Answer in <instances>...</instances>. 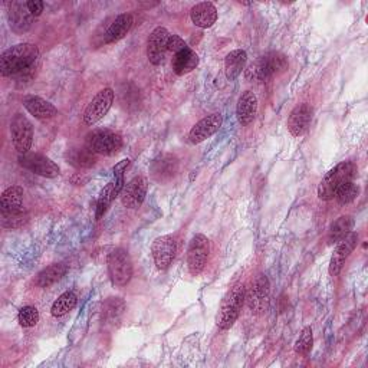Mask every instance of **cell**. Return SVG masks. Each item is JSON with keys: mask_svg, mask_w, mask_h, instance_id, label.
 Returning <instances> with one entry per match:
<instances>
[{"mask_svg": "<svg viewBox=\"0 0 368 368\" xmlns=\"http://www.w3.org/2000/svg\"><path fill=\"white\" fill-rule=\"evenodd\" d=\"M186 48H189L187 43L184 42L180 36H177V35H170V38H169V43H167V49H169L170 52H173V54L176 55V54L184 51Z\"/></svg>", "mask_w": 368, "mask_h": 368, "instance_id": "cell-37", "label": "cell"}, {"mask_svg": "<svg viewBox=\"0 0 368 368\" xmlns=\"http://www.w3.org/2000/svg\"><path fill=\"white\" fill-rule=\"evenodd\" d=\"M147 190H148L147 178L141 176L134 177L125 184L120 194L121 203L127 207V209H138L147 196Z\"/></svg>", "mask_w": 368, "mask_h": 368, "instance_id": "cell-13", "label": "cell"}, {"mask_svg": "<svg viewBox=\"0 0 368 368\" xmlns=\"http://www.w3.org/2000/svg\"><path fill=\"white\" fill-rule=\"evenodd\" d=\"M23 107L38 120H51L58 114V109L54 104L38 95H26L23 98Z\"/></svg>", "mask_w": 368, "mask_h": 368, "instance_id": "cell-21", "label": "cell"}, {"mask_svg": "<svg viewBox=\"0 0 368 368\" xmlns=\"http://www.w3.org/2000/svg\"><path fill=\"white\" fill-rule=\"evenodd\" d=\"M288 68V59L281 52H268L263 56H261L256 62H253L246 77L250 81H268L273 78L275 75H279Z\"/></svg>", "mask_w": 368, "mask_h": 368, "instance_id": "cell-4", "label": "cell"}, {"mask_svg": "<svg viewBox=\"0 0 368 368\" xmlns=\"http://www.w3.org/2000/svg\"><path fill=\"white\" fill-rule=\"evenodd\" d=\"M115 98V92L111 88L101 89L98 94L92 98L84 111V123L86 125H94L102 120L111 109Z\"/></svg>", "mask_w": 368, "mask_h": 368, "instance_id": "cell-11", "label": "cell"}, {"mask_svg": "<svg viewBox=\"0 0 368 368\" xmlns=\"http://www.w3.org/2000/svg\"><path fill=\"white\" fill-rule=\"evenodd\" d=\"M85 147L94 154L112 155L117 154L123 147V138L120 134L111 130L100 128L91 131L85 138Z\"/></svg>", "mask_w": 368, "mask_h": 368, "instance_id": "cell-6", "label": "cell"}, {"mask_svg": "<svg viewBox=\"0 0 368 368\" xmlns=\"http://www.w3.org/2000/svg\"><path fill=\"white\" fill-rule=\"evenodd\" d=\"M354 219L351 216H341L338 217L330 227V232H328V243L330 245H335L339 243L341 240H344L347 238L354 229Z\"/></svg>", "mask_w": 368, "mask_h": 368, "instance_id": "cell-30", "label": "cell"}, {"mask_svg": "<svg viewBox=\"0 0 368 368\" xmlns=\"http://www.w3.org/2000/svg\"><path fill=\"white\" fill-rule=\"evenodd\" d=\"M125 311V304L121 298H108L102 305V319L105 324L115 325Z\"/></svg>", "mask_w": 368, "mask_h": 368, "instance_id": "cell-31", "label": "cell"}, {"mask_svg": "<svg viewBox=\"0 0 368 368\" xmlns=\"http://www.w3.org/2000/svg\"><path fill=\"white\" fill-rule=\"evenodd\" d=\"M19 164L38 176L46 177V178H55L61 174V170L55 161H52L49 157L38 154V153H26V154H19L17 157Z\"/></svg>", "mask_w": 368, "mask_h": 368, "instance_id": "cell-8", "label": "cell"}, {"mask_svg": "<svg viewBox=\"0 0 368 368\" xmlns=\"http://www.w3.org/2000/svg\"><path fill=\"white\" fill-rule=\"evenodd\" d=\"M190 17L197 28H212L217 20V9L212 2H201L192 8Z\"/></svg>", "mask_w": 368, "mask_h": 368, "instance_id": "cell-23", "label": "cell"}, {"mask_svg": "<svg viewBox=\"0 0 368 368\" xmlns=\"http://www.w3.org/2000/svg\"><path fill=\"white\" fill-rule=\"evenodd\" d=\"M28 220V215L25 212L22 213H2V223L8 229H16L25 224Z\"/></svg>", "mask_w": 368, "mask_h": 368, "instance_id": "cell-36", "label": "cell"}, {"mask_svg": "<svg viewBox=\"0 0 368 368\" xmlns=\"http://www.w3.org/2000/svg\"><path fill=\"white\" fill-rule=\"evenodd\" d=\"M355 177V166L351 161H342V163L337 164L334 169H331L325 177L322 178L318 186V197L321 200L330 201L335 197L337 190L347 181L354 180Z\"/></svg>", "mask_w": 368, "mask_h": 368, "instance_id": "cell-3", "label": "cell"}, {"mask_svg": "<svg viewBox=\"0 0 368 368\" xmlns=\"http://www.w3.org/2000/svg\"><path fill=\"white\" fill-rule=\"evenodd\" d=\"M26 5H28V9L33 17L40 16L43 12V8H45V3L40 2V0H31V2H26Z\"/></svg>", "mask_w": 368, "mask_h": 368, "instance_id": "cell-38", "label": "cell"}, {"mask_svg": "<svg viewBox=\"0 0 368 368\" xmlns=\"http://www.w3.org/2000/svg\"><path fill=\"white\" fill-rule=\"evenodd\" d=\"M209 253H210L209 239L201 233L194 235L187 249V268L193 276H197L204 270L207 259H209Z\"/></svg>", "mask_w": 368, "mask_h": 368, "instance_id": "cell-10", "label": "cell"}, {"mask_svg": "<svg viewBox=\"0 0 368 368\" xmlns=\"http://www.w3.org/2000/svg\"><path fill=\"white\" fill-rule=\"evenodd\" d=\"M151 253L154 258V263L160 270H167L177 253V239L173 235L160 236L153 242Z\"/></svg>", "mask_w": 368, "mask_h": 368, "instance_id": "cell-12", "label": "cell"}, {"mask_svg": "<svg viewBox=\"0 0 368 368\" xmlns=\"http://www.w3.org/2000/svg\"><path fill=\"white\" fill-rule=\"evenodd\" d=\"M132 15L131 13H121L112 20L109 28L104 33V43H115L121 40L132 28Z\"/></svg>", "mask_w": 368, "mask_h": 368, "instance_id": "cell-24", "label": "cell"}, {"mask_svg": "<svg viewBox=\"0 0 368 368\" xmlns=\"http://www.w3.org/2000/svg\"><path fill=\"white\" fill-rule=\"evenodd\" d=\"M199 65V56L192 48H186L173 58V71L177 75H186L196 69Z\"/></svg>", "mask_w": 368, "mask_h": 368, "instance_id": "cell-28", "label": "cell"}, {"mask_svg": "<svg viewBox=\"0 0 368 368\" xmlns=\"http://www.w3.org/2000/svg\"><path fill=\"white\" fill-rule=\"evenodd\" d=\"M10 134L15 148L19 154L29 153L33 141V125L23 114H15L10 121Z\"/></svg>", "mask_w": 368, "mask_h": 368, "instance_id": "cell-9", "label": "cell"}, {"mask_svg": "<svg viewBox=\"0 0 368 368\" xmlns=\"http://www.w3.org/2000/svg\"><path fill=\"white\" fill-rule=\"evenodd\" d=\"M312 108L308 104L296 105L288 118V130L293 137H302L311 125L312 121Z\"/></svg>", "mask_w": 368, "mask_h": 368, "instance_id": "cell-18", "label": "cell"}, {"mask_svg": "<svg viewBox=\"0 0 368 368\" xmlns=\"http://www.w3.org/2000/svg\"><path fill=\"white\" fill-rule=\"evenodd\" d=\"M245 298H246V289L243 284L235 285L226 293L216 316V324L220 330L226 331L233 327V324L238 321L242 312Z\"/></svg>", "mask_w": 368, "mask_h": 368, "instance_id": "cell-2", "label": "cell"}, {"mask_svg": "<svg viewBox=\"0 0 368 368\" xmlns=\"http://www.w3.org/2000/svg\"><path fill=\"white\" fill-rule=\"evenodd\" d=\"M65 160L75 169H91L97 164V155L86 147L69 148L65 153Z\"/></svg>", "mask_w": 368, "mask_h": 368, "instance_id": "cell-26", "label": "cell"}, {"mask_svg": "<svg viewBox=\"0 0 368 368\" xmlns=\"http://www.w3.org/2000/svg\"><path fill=\"white\" fill-rule=\"evenodd\" d=\"M269 298H270V286L266 275H258L256 279L252 282L250 289L246 292L245 301L252 314L261 315L269 307Z\"/></svg>", "mask_w": 368, "mask_h": 368, "instance_id": "cell-7", "label": "cell"}, {"mask_svg": "<svg viewBox=\"0 0 368 368\" xmlns=\"http://www.w3.org/2000/svg\"><path fill=\"white\" fill-rule=\"evenodd\" d=\"M258 114V98L253 94L252 91H245L242 92V95L239 97L238 107H236V115L238 121L245 127L249 125L253 120H255Z\"/></svg>", "mask_w": 368, "mask_h": 368, "instance_id": "cell-22", "label": "cell"}, {"mask_svg": "<svg viewBox=\"0 0 368 368\" xmlns=\"http://www.w3.org/2000/svg\"><path fill=\"white\" fill-rule=\"evenodd\" d=\"M125 186L124 183V174H114V178L107 184V186L101 190L98 201H97V220H100L108 210V207L111 206V203L117 199L123 189Z\"/></svg>", "mask_w": 368, "mask_h": 368, "instance_id": "cell-17", "label": "cell"}, {"mask_svg": "<svg viewBox=\"0 0 368 368\" xmlns=\"http://www.w3.org/2000/svg\"><path fill=\"white\" fill-rule=\"evenodd\" d=\"M9 22H10V28L17 32V33H23L31 29L32 26V22H33V16L28 9L26 3H22V2H13L9 6Z\"/></svg>", "mask_w": 368, "mask_h": 368, "instance_id": "cell-20", "label": "cell"}, {"mask_svg": "<svg viewBox=\"0 0 368 368\" xmlns=\"http://www.w3.org/2000/svg\"><path fill=\"white\" fill-rule=\"evenodd\" d=\"M358 193H360L358 186L351 180V181H347L345 184H342V186L337 190L334 199H337V201L339 204H342V206L344 204H350V203H353L357 199Z\"/></svg>", "mask_w": 368, "mask_h": 368, "instance_id": "cell-33", "label": "cell"}, {"mask_svg": "<svg viewBox=\"0 0 368 368\" xmlns=\"http://www.w3.org/2000/svg\"><path fill=\"white\" fill-rule=\"evenodd\" d=\"M68 272V266L65 263H54L49 265L48 268L42 269L38 276H36V281L35 284L39 288H49L51 285L59 282L63 276Z\"/></svg>", "mask_w": 368, "mask_h": 368, "instance_id": "cell-29", "label": "cell"}, {"mask_svg": "<svg viewBox=\"0 0 368 368\" xmlns=\"http://www.w3.org/2000/svg\"><path fill=\"white\" fill-rule=\"evenodd\" d=\"M128 164H130V160L128 158L127 160H123L121 163H118L117 166L114 167V174H124L125 170H127V167H128Z\"/></svg>", "mask_w": 368, "mask_h": 368, "instance_id": "cell-39", "label": "cell"}, {"mask_svg": "<svg viewBox=\"0 0 368 368\" xmlns=\"http://www.w3.org/2000/svg\"><path fill=\"white\" fill-rule=\"evenodd\" d=\"M169 38L170 33L166 28L163 26H158L155 28L150 36H148V42H147V56L148 61L158 66L164 62L166 59V54H167V43H169Z\"/></svg>", "mask_w": 368, "mask_h": 368, "instance_id": "cell-14", "label": "cell"}, {"mask_svg": "<svg viewBox=\"0 0 368 368\" xmlns=\"http://www.w3.org/2000/svg\"><path fill=\"white\" fill-rule=\"evenodd\" d=\"M0 209L2 213H22L23 207V189L19 186L8 187L0 196Z\"/></svg>", "mask_w": 368, "mask_h": 368, "instance_id": "cell-25", "label": "cell"}, {"mask_svg": "<svg viewBox=\"0 0 368 368\" xmlns=\"http://www.w3.org/2000/svg\"><path fill=\"white\" fill-rule=\"evenodd\" d=\"M357 242H358V235L351 232L347 238L338 243L337 249L334 250V255L331 258V263H330V275L331 276H337L341 272L345 261H347L351 253L354 252Z\"/></svg>", "mask_w": 368, "mask_h": 368, "instance_id": "cell-19", "label": "cell"}, {"mask_svg": "<svg viewBox=\"0 0 368 368\" xmlns=\"http://www.w3.org/2000/svg\"><path fill=\"white\" fill-rule=\"evenodd\" d=\"M222 123H223V117L219 112H215L212 115H207V117L201 118L199 123L193 125V128L189 132L190 143L200 144L206 141L207 138H210L219 131V128L222 127Z\"/></svg>", "mask_w": 368, "mask_h": 368, "instance_id": "cell-16", "label": "cell"}, {"mask_svg": "<svg viewBox=\"0 0 368 368\" xmlns=\"http://www.w3.org/2000/svg\"><path fill=\"white\" fill-rule=\"evenodd\" d=\"M312 344H314L312 330L311 327H305L295 342V353L299 355H308L312 350Z\"/></svg>", "mask_w": 368, "mask_h": 368, "instance_id": "cell-34", "label": "cell"}, {"mask_svg": "<svg viewBox=\"0 0 368 368\" xmlns=\"http://www.w3.org/2000/svg\"><path fill=\"white\" fill-rule=\"evenodd\" d=\"M17 321L22 327L32 328L39 322V311L32 305L23 307L17 314Z\"/></svg>", "mask_w": 368, "mask_h": 368, "instance_id": "cell-35", "label": "cell"}, {"mask_svg": "<svg viewBox=\"0 0 368 368\" xmlns=\"http://www.w3.org/2000/svg\"><path fill=\"white\" fill-rule=\"evenodd\" d=\"M151 177L157 183H167L176 177L178 173V160L176 155L164 153L160 154L157 158L153 160L150 167Z\"/></svg>", "mask_w": 368, "mask_h": 368, "instance_id": "cell-15", "label": "cell"}, {"mask_svg": "<svg viewBox=\"0 0 368 368\" xmlns=\"http://www.w3.org/2000/svg\"><path fill=\"white\" fill-rule=\"evenodd\" d=\"M247 61V54L243 49H235L229 52L224 59V72L229 81H235L243 71Z\"/></svg>", "mask_w": 368, "mask_h": 368, "instance_id": "cell-27", "label": "cell"}, {"mask_svg": "<svg viewBox=\"0 0 368 368\" xmlns=\"http://www.w3.org/2000/svg\"><path fill=\"white\" fill-rule=\"evenodd\" d=\"M108 273L114 286H127L132 279V261L130 253L123 247H115L108 253Z\"/></svg>", "mask_w": 368, "mask_h": 368, "instance_id": "cell-5", "label": "cell"}, {"mask_svg": "<svg viewBox=\"0 0 368 368\" xmlns=\"http://www.w3.org/2000/svg\"><path fill=\"white\" fill-rule=\"evenodd\" d=\"M39 49L32 43H17L0 55V74L2 77L31 78L33 66L39 59Z\"/></svg>", "mask_w": 368, "mask_h": 368, "instance_id": "cell-1", "label": "cell"}, {"mask_svg": "<svg viewBox=\"0 0 368 368\" xmlns=\"http://www.w3.org/2000/svg\"><path fill=\"white\" fill-rule=\"evenodd\" d=\"M77 302H78V296H77L72 291L63 292V293L56 299V301L52 304L51 314H52L55 318H61V316L66 315L68 312H71V311L77 307Z\"/></svg>", "mask_w": 368, "mask_h": 368, "instance_id": "cell-32", "label": "cell"}]
</instances>
